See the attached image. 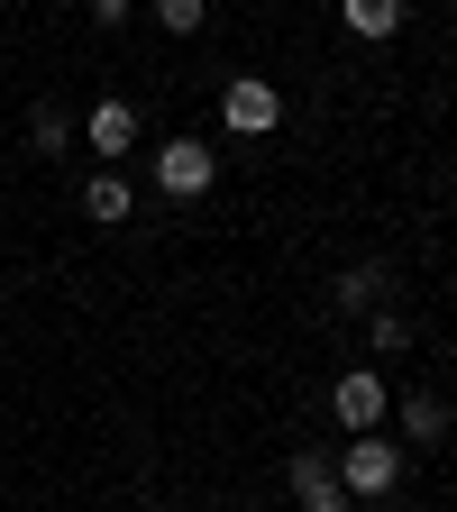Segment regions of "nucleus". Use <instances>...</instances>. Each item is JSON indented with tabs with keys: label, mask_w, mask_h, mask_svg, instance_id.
Listing matches in <instances>:
<instances>
[{
	"label": "nucleus",
	"mask_w": 457,
	"mask_h": 512,
	"mask_svg": "<svg viewBox=\"0 0 457 512\" xmlns=\"http://www.w3.org/2000/svg\"><path fill=\"white\" fill-rule=\"evenodd\" d=\"M339 485H348L357 503L394 494V485H403V448H394V439H348V458H339Z\"/></svg>",
	"instance_id": "1"
},
{
	"label": "nucleus",
	"mask_w": 457,
	"mask_h": 512,
	"mask_svg": "<svg viewBox=\"0 0 457 512\" xmlns=\"http://www.w3.org/2000/svg\"><path fill=\"white\" fill-rule=\"evenodd\" d=\"M220 119H229V128H238V138H266V128H275V119H284V92H275V83H266V74H238V83H229V92H220Z\"/></svg>",
	"instance_id": "2"
},
{
	"label": "nucleus",
	"mask_w": 457,
	"mask_h": 512,
	"mask_svg": "<svg viewBox=\"0 0 457 512\" xmlns=\"http://www.w3.org/2000/svg\"><path fill=\"white\" fill-rule=\"evenodd\" d=\"M330 412H339L348 439H366V430L384 421V375H375V366H348V375L330 384Z\"/></svg>",
	"instance_id": "3"
},
{
	"label": "nucleus",
	"mask_w": 457,
	"mask_h": 512,
	"mask_svg": "<svg viewBox=\"0 0 457 512\" xmlns=\"http://www.w3.org/2000/svg\"><path fill=\"white\" fill-rule=\"evenodd\" d=\"M211 174H220V156H211L202 138H174V147L156 156V183L174 192V202H202V192H211Z\"/></svg>",
	"instance_id": "4"
},
{
	"label": "nucleus",
	"mask_w": 457,
	"mask_h": 512,
	"mask_svg": "<svg viewBox=\"0 0 457 512\" xmlns=\"http://www.w3.org/2000/svg\"><path fill=\"white\" fill-rule=\"evenodd\" d=\"M284 485H293V503H302V512H348V485H339V467L320 458V448H302V458L284 467Z\"/></svg>",
	"instance_id": "5"
},
{
	"label": "nucleus",
	"mask_w": 457,
	"mask_h": 512,
	"mask_svg": "<svg viewBox=\"0 0 457 512\" xmlns=\"http://www.w3.org/2000/svg\"><path fill=\"white\" fill-rule=\"evenodd\" d=\"M92 147L101 156H128V147H138V110H128V101H101L92 110Z\"/></svg>",
	"instance_id": "6"
},
{
	"label": "nucleus",
	"mask_w": 457,
	"mask_h": 512,
	"mask_svg": "<svg viewBox=\"0 0 457 512\" xmlns=\"http://www.w3.org/2000/svg\"><path fill=\"white\" fill-rule=\"evenodd\" d=\"M339 19H348L357 37H394V28H403V0H339Z\"/></svg>",
	"instance_id": "7"
},
{
	"label": "nucleus",
	"mask_w": 457,
	"mask_h": 512,
	"mask_svg": "<svg viewBox=\"0 0 457 512\" xmlns=\"http://www.w3.org/2000/svg\"><path fill=\"white\" fill-rule=\"evenodd\" d=\"M83 211H92V220H128V183H119V174H92Z\"/></svg>",
	"instance_id": "8"
},
{
	"label": "nucleus",
	"mask_w": 457,
	"mask_h": 512,
	"mask_svg": "<svg viewBox=\"0 0 457 512\" xmlns=\"http://www.w3.org/2000/svg\"><path fill=\"white\" fill-rule=\"evenodd\" d=\"M375 293H384V266H348V275H339V302H348V311H375Z\"/></svg>",
	"instance_id": "9"
},
{
	"label": "nucleus",
	"mask_w": 457,
	"mask_h": 512,
	"mask_svg": "<svg viewBox=\"0 0 457 512\" xmlns=\"http://www.w3.org/2000/svg\"><path fill=\"white\" fill-rule=\"evenodd\" d=\"M403 430H412V439H439V430H448V412H439L430 394H412V403H403Z\"/></svg>",
	"instance_id": "10"
},
{
	"label": "nucleus",
	"mask_w": 457,
	"mask_h": 512,
	"mask_svg": "<svg viewBox=\"0 0 457 512\" xmlns=\"http://www.w3.org/2000/svg\"><path fill=\"white\" fill-rule=\"evenodd\" d=\"M28 138H37V147H46V156H55V147H64V110H55V101H37V110H28Z\"/></svg>",
	"instance_id": "11"
},
{
	"label": "nucleus",
	"mask_w": 457,
	"mask_h": 512,
	"mask_svg": "<svg viewBox=\"0 0 457 512\" xmlns=\"http://www.w3.org/2000/svg\"><path fill=\"white\" fill-rule=\"evenodd\" d=\"M202 10H211V0H156V19H165L174 37H192V28H202Z\"/></svg>",
	"instance_id": "12"
},
{
	"label": "nucleus",
	"mask_w": 457,
	"mask_h": 512,
	"mask_svg": "<svg viewBox=\"0 0 457 512\" xmlns=\"http://www.w3.org/2000/svg\"><path fill=\"white\" fill-rule=\"evenodd\" d=\"M375 348H384V357L412 348V320H403V311H375Z\"/></svg>",
	"instance_id": "13"
},
{
	"label": "nucleus",
	"mask_w": 457,
	"mask_h": 512,
	"mask_svg": "<svg viewBox=\"0 0 457 512\" xmlns=\"http://www.w3.org/2000/svg\"><path fill=\"white\" fill-rule=\"evenodd\" d=\"M92 19H101V28H119V19H128V0H92Z\"/></svg>",
	"instance_id": "14"
}]
</instances>
